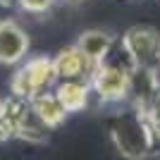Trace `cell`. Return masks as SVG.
I'll return each instance as SVG.
<instances>
[{"instance_id": "obj_1", "label": "cell", "mask_w": 160, "mask_h": 160, "mask_svg": "<svg viewBox=\"0 0 160 160\" xmlns=\"http://www.w3.org/2000/svg\"><path fill=\"white\" fill-rule=\"evenodd\" d=\"M110 136L117 151L129 160H143L155 153V139L146 120V112L132 103H127L124 110L110 117Z\"/></svg>"}, {"instance_id": "obj_2", "label": "cell", "mask_w": 160, "mask_h": 160, "mask_svg": "<svg viewBox=\"0 0 160 160\" xmlns=\"http://www.w3.org/2000/svg\"><path fill=\"white\" fill-rule=\"evenodd\" d=\"M122 46L127 48V53L136 69H146V72H153V74L160 72V33H158V29L148 27V24H136V27L124 31Z\"/></svg>"}, {"instance_id": "obj_3", "label": "cell", "mask_w": 160, "mask_h": 160, "mask_svg": "<svg viewBox=\"0 0 160 160\" xmlns=\"http://www.w3.org/2000/svg\"><path fill=\"white\" fill-rule=\"evenodd\" d=\"M53 81H55L53 60H48V58H33V60H29L19 72L14 74L12 96H19V98H29L31 100L33 96L48 91Z\"/></svg>"}, {"instance_id": "obj_4", "label": "cell", "mask_w": 160, "mask_h": 160, "mask_svg": "<svg viewBox=\"0 0 160 160\" xmlns=\"http://www.w3.org/2000/svg\"><path fill=\"white\" fill-rule=\"evenodd\" d=\"M129 74L132 72L122 69V67L100 62L91 77V88L105 103H122L129 96Z\"/></svg>"}, {"instance_id": "obj_5", "label": "cell", "mask_w": 160, "mask_h": 160, "mask_svg": "<svg viewBox=\"0 0 160 160\" xmlns=\"http://www.w3.org/2000/svg\"><path fill=\"white\" fill-rule=\"evenodd\" d=\"M53 67H55V79L60 81H88L91 84V77L96 72V65L77 46L62 50L53 60Z\"/></svg>"}, {"instance_id": "obj_6", "label": "cell", "mask_w": 160, "mask_h": 160, "mask_svg": "<svg viewBox=\"0 0 160 160\" xmlns=\"http://www.w3.org/2000/svg\"><path fill=\"white\" fill-rule=\"evenodd\" d=\"M29 50V38L19 24L10 19L0 22V62L2 65H14L19 62Z\"/></svg>"}, {"instance_id": "obj_7", "label": "cell", "mask_w": 160, "mask_h": 160, "mask_svg": "<svg viewBox=\"0 0 160 160\" xmlns=\"http://www.w3.org/2000/svg\"><path fill=\"white\" fill-rule=\"evenodd\" d=\"M115 36L108 31H100V29H91V31H84L77 41V48L86 55L88 60L93 62L96 67L105 60V55L110 53V48L115 46Z\"/></svg>"}, {"instance_id": "obj_8", "label": "cell", "mask_w": 160, "mask_h": 160, "mask_svg": "<svg viewBox=\"0 0 160 160\" xmlns=\"http://www.w3.org/2000/svg\"><path fill=\"white\" fill-rule=\"evenodd\" d=\"M31 108H33V112L38 115L50 129L65 122L67 110H65V105H62L60 100H58L55 91H43V93L33 96V98H31Z\"/></svg>"}, {"instance_id": "obj_9", "label": "cell", "mask_w": 160, "mask_h": 160, "mask_svg": "<svg viewBox=\"0 0 160 160\" xmlns=\"http://www.w3.org/2000/svg\"><path fill=\"white\" fill-rule=\"evenodd\" d=\"M88 88H91L88 81H60L55 86V96L65 105L67 112H77L81 108H86Z\"/></svg>"}, {"instance_id": "obj_10", "label": "cell", "mask_w": 160, "mask_h": 160, "mask_svg": "<svg viewBox=\"0 0 160 160\" xmlns=\"http://www.w3.org/2000/svg\"><path fill=\"white\" fill-rule=\"evenodd\" d=\"M143 112H146V120L151 124V132H153V139H155V153H158L160 151V86L155 88L153 98L148 100Z\"/></svg>"}, {"instance_id": "obj_11", "label": "cell", "mask_w": 160, "mask_h": 160, "mask_svg": "<svg viewBox=\"0 0 160 160\" xmlns=\"http://www.w3.org/2000/svg\"><path fill=\"white\" fill-rule=\"evenodd\" d=\"M0 112H2V100H0Z\"/></svg>"}]
</instances>
